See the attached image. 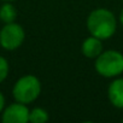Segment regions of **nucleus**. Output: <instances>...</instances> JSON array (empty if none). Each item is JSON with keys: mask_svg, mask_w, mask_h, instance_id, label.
<instances>
[{"mask_svg": "<svg viewBox=\"0 0 123 123\" xmlns=\"http://www.w3.org/2000/svg\"><path fill=\"white\" fill-rule=\"evenodd\" d=\"M87 29L91 35L99 37L100 40H107L116 33L117 19L110 10L99 7L88 15Z\"/></svg>", "mask_w": 123, "mask_h": 123, "instance_id": "nucleus-1", "label": "nucleus"}, {"mask_svg": "<svg viewBox=\"0 0 123 123\" xmlns=\"http://www.w3.org/2000/svg\"><path fill=\"white\" fill-rule=\"evenodd\" d=\"M94 68L97 73L106 79H113L123 73V53L116 49L103 51L97 58Z\"/></svg>", "mask_w": 123, "mask_h": 123, "instance_id": "nucleus-2", "label": "nucleus"}, {"mask_svg": "<svg viewBox=\"0 0 123 123\" xmlns=\"http://www.w3.org/2000/svg\"><path fill=\"white\" fill-rule=\"evenodd\" d=\"M12 94L16 101L30 104L40 97L41 82L34 75H24L16 81L12 88Z\"/></svg>", "mask_w": 123, "mask_h": 123, "instance_id": "nucleus-3", "label": "nucleus"}, {"mask_svg": "<svg viewBox=\"0 0 123 123\" xmlns=\"http://www.w3.org/2000/svg\"><path fill=\"white\" fill-rule=\"evenodd\" d=\"M25 39V31L18 23H6L0 30V46L4 49L13 51L22 46Z\"/></svg>", "mask_w": 123, "mask_h": 123, "instance_id": "nucleus-4", "label": "nucleus"}, {"mask_svg": "<svg viewBox=\"0 0 123 123\" xmlns=\"http://www.w3.org/2000/svg\"><path fill=\"white\" fill-rule=\"evenodd\" d=\"M29 112L27 104L16 101L3 110L1 121L4 123H27L29 122Z\"/></svg>", "mask_w": 123, "mask_h": 123, "instance_id": "nucleus-5", "label": "nucleus"}, {"mask_svg": "<svg viewBox=\"0 0 123 123\" xmlns=\"http://www.w3.org/2000/svg\"><path fill=\"white\" fill-rule=\"evenodd\" d=\"M107 97L110 103L117 107V109H123V79L122 77H116L107 88Z\"/></svg>", "mask_w": 123, "mask_h": 123, "instance_id": "nucleus-6", "label": "nucleus"}, {"mask_svg": "<svg viewBox=\"0 0 123 123\" xmlns=\"http://www.w3.org/2000/svg\"><path fill=\"white\" fill-rule=\"evenodd\" d=\"M103 51H104L103 49V40H100L99 37H95L93 35L85 39V41L81 45L82 54L89 59H95Z\"/></svg>", "mask_w": 123, "mask_h": 123, "instance_id": "nucleus-7", "label": "nucleus"}, {"mask_svg": "<svg viewBox=\"0 0 123 123\" xmlns=\"http://www.w3.org/2000/svg\"><path fill=\"white\" fill-rule=\"evenodd\" d=\"M16 17H17V11L15 6L11 4V1H5V4L0 7V21H3L5 24L12 23L15 22Z\"/></svg>", "mask_w": 123, "mask_h": 123, "instance_id": "nucleus-8", "label": "nucleus"}, {"mask_svg": "<svg viewBox=\"0 0 123 123\" xmlns=\"http://www.w3.org/2000/svg\"><path fill=\"white\" fill-rule=\"evenodd\" d=\"M49 118L48 112L42 107H34L29 112V122L31 123H45Z\"/></svg>", "mask_w": 123, "mask_h": 123, "instance_id": "nucleus-9", "label": "nucleus"}, {"mask_svg": "<svg viewBox=\"0 0 123 123\" xmlns=\"http://www.w3.org/2000/svg\"><path fill=\"white\" fill-rule=\"evenodd\" d=\"M9 75V62L0 55V83H1Z\"/></svg>", "mask_w": 123, "mask_h": 123, "instance_id": "nucleus-10", "label": "nucleus"}, {"mask_svg": "<svg viewBox=\"0 0 123 123\" xmlns=\"http://www.w3.org/2000/svg\"><path fill=\"white\" fill-rule=\"evenodd\" d=\"M4 109H5V97L0 92V112H3Z\"/></svg>", "mask_w": 123, "mask_h": 123, "instance_id": "nucleus-11", "label": "nucleus"}, {"mask_svg": "<svg viewBox=\"0 0 123 123\" xmlns=\"http://www.w3.org/2000/svg\"><path fill=\"white\" fill-rule=\"evenodd\" d=\"M119 22H121V24L123 25V10H122L121 13H119Z\"/></svg>", "mask_w": 123, "mask_h": 123, "instance_id": "nucleus-12", "label": "nucleus"}, {"mask_svg": "<svg viewBox=\"0 0 123 123\" xmlns=\"http://www.w3.org/2000/svg\"><path fill=\"white\" fill-rule=\"evenodd\" d=\"M3 1H13V0H3Z\"/></svg>", "mask_w": 123, "mask_h": 123, "instance_id": "nucleus-13", "label": "nucleus"}, {"mask_svg": "<svg viewBox=\"0 0 123 123\" xmlns=\"http://www.w3.org/2000/svg\"><path fill=\"white\" fill-rule=\"evenodd\" d=\"M122 122H123V119H122Z\"/></svg>", "mask_w": 123, "mask_h": 123, "instance_id": "nucleus-14", "label": "nucleus"}]
</instances>
